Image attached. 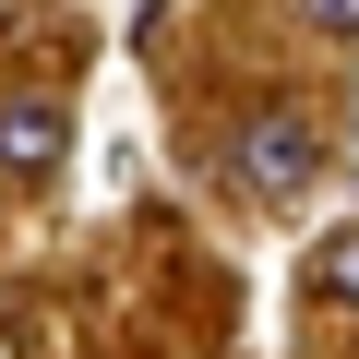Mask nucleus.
Segmentation results:
<instances>
[{
  "label": "nucleus",
  "instance_id": "nucleus-1",
  "mask_svg": "<svg viewBox=\"0 0 359 359\" xmlns=\"http://www.w3.org/2000/svg\"><path fill=\"white\" fill-rule=\"evenodd\" d=\"M228 180L252 204H287V192H311L323 180V132L299 120V108H240V132H228Z\"/></svg>",
  "mask_w": 359,
  "mask_h": 359
},
{
  "label": "nucleus",
  "instance_id": "nucleus-2",
  "mask_svg": "<svg viewBox=\"0 0 359 359\" xmlns=\"http://www.w3.org/2000/svg\"><path fill=\"white\" fill-rule=\"evenodd\" d=\"M60 144H72V120L48 96H0V180H48Z\"/></svg>",
  "mask_w": 359,
  "mask_h": 359
},
{
  "label": "nucleus",
  "instance_id": "nucleus-3",
  "mask_svg": "<svg viewBox=\"0 0 359 359\" xmlns=\"http://www.w3.org/2000/svg\"><path fill=\"white\" fill-rule=\"evenodd\" d=\"M311 287H323V299H347V311H359V228H335V240H323V252H311Z\"/></svg>",
  "mask_w": 359,
  "mask_h": 359
},
{
  "label": "nucleus",
  "instance_id": "nucleus-4",
  "mask_svg": "<svg viewBox=\"0 0 359 359\" xmlns=\"http://www.w3.org/2000/svg\"><path fill=\"white\" fill-rule=\"evenodd\" d=\"M299 25L311 36H359V0H299Z\"/></svg>",
  "mask_w": 359,
  "mask_h": 359
}]
</instances>
